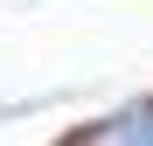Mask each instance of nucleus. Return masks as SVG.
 <instances>
[{
  "instance_id": "f257e3e1",
  "label": "nucleus",
  "mask_w": 153,
  "mask_h": 146,
  "mask_svg": "<svg viewBox=\"0 0 153 146\" xmlns=\"http://www.w3.org/2000/svg\"><path fill=\"white\" fill-rule=\"evenodd\" d=\"M56 146H153V97H132V104L91 118V125L63 132Z\"/></svg>"
}]
</instances>
